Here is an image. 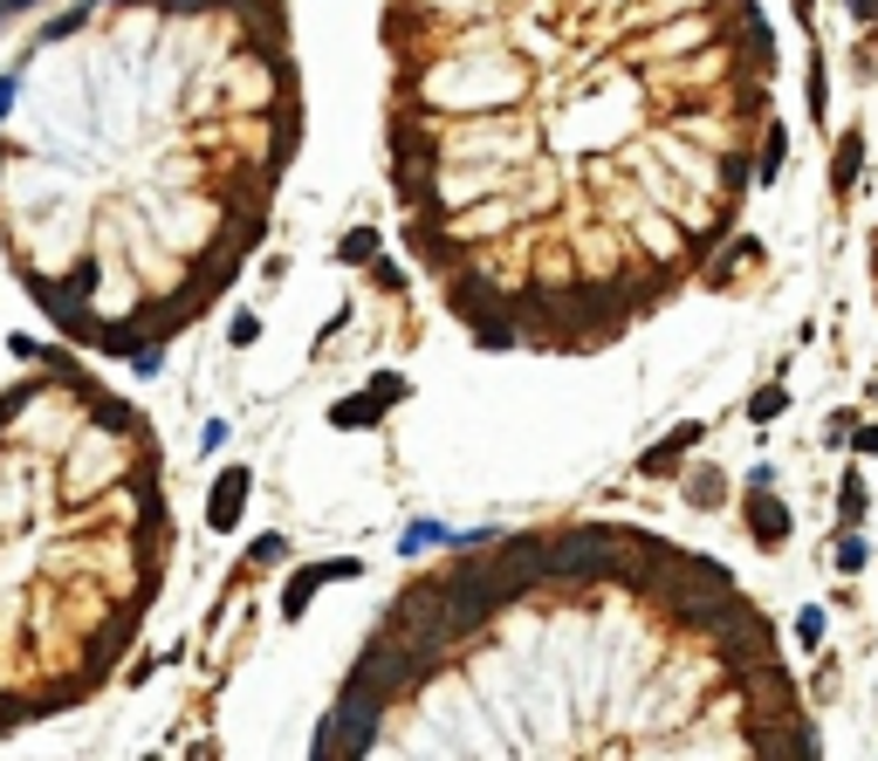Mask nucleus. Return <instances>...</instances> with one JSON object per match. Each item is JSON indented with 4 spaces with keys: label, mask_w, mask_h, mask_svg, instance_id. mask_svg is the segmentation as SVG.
<instances>
[{
    "label": "nucleus",
    "mask_w": 878,
    "mask_h": 761,
    "mask_svg": "<svg viewBox=\"0 0 878 761\" xmlns=\"http://www.w3.org/2000/svg\"><path fill=\"white\" fill-rule=\"evenodd\" d=\"M406 248L488 350H605L714 268L755 192V0H385Z\"/></svg>",
    "instance_id": "1"
},
{
    "label": "nucleus",
    "mask_w": 878,
    "mask_h": 761,
    "mask_svg": "<svg viewBox=\"0 0 878 761\" xmlns=\"http://www.w3.org/2000/svg\"><path fill=\"white\" fill-rule=\"evenodd\" d=\"M302 151L289 0H76L0 76V254L76 343L158 364Z\"/></svg>",
    "instance_id": "2"
},
{
    "label": "nucleus",
    "mask_w": 878,
    "mask_h": 761,
    "mask_svg": "<svg viewBox=\"0 0 878 761\" xmlns=\"http://www.w3.org/2000/svg\"><path fill=\"white\" fill-rule=\"evenodd\" d=\"M316 754H817V734L714 555L577 522L419 570Z\"/></svg>",
    "instance_id": "3"
},
{
    "label": "nucleus",
    "mask_w": 878,
    "mask_h": 761,
    "mask_svg": "<svg viewBox=\"0 0 878 761\" xmlns=\"http://www.w3.org/2000/svg\"><path fill=\"white\" fill-rule=\"evenodd\" d=\"M0 391V741L110 687L172 570L166 453L76 357Z\"/></svg>",
    "instance_id": "4"
},
{
    "label": "nucleus",
    "mask_w": 878,
    "mask_h": 761,
    "mask_svg": "<svg viewBox=\"0 0 878 761\" xmlns=\"http://www.w3.org/2000/svg\"><path fill=\"white\" fill-rule=\"evenodd\" d=\"M248 494H255V473L248 467H227L220 480H213V494H207V529H241V508H248Z\"/></svg>",
    "instance_id": "5"
},
{
    "label": "nucleus",
    "mask_w": 878,
    "mask_h": 761,
    "mask_svg": "<svg viewBox=\"0 0 878 761\" xmlns=\"http://www.w3.org/2000/svg\"><path fill=\"white\" fill-rule=\"evenodd\" d=\"M748 535H755V549H782L789 542V508L769 494V480H755V488H748Z\"/></svg>",
    "instance_id": "6"
},
{
    "label": "nucleus",
    "mask_w": 878,
    "mask_h": 761,
    "mask_svg": "<svg viewBox=\"0 0 878 761\" xmlns=\"http://www.w3.org/2000/svg\"><path fill=\"white\" fill-rule=\"evenodd\" d=\"M700 432H707L700 419H680V425H672V432L659 439V447H646V460H638V473H652V480H659V473H672V467H680V460H687V453L700 447Z\"/></svg>",
    "instance_id": "7"
},
{
    "label": "nucleus",
    "mask_w": 878,
    "mask_h": 761,
    "mask_svg": "<svg viewBox=\"0 0 878 761\" xmlns=\"http://www.w3.org/2000/svg\"><path fill=\"white\" fill-rule=\"evenodd\" d=\"M343 577H357V563H316V570H302V577L282 590V611H289V618H302V604H309V597L323 590V583H343Z\"/></svg>",
    "instance_id": "8"
},
{
    "label": "nucleus",
    "mask_w": 878,
    "mask_h": 761,
    "mask_svg": "<svg viewBox=\"0 0 878 761\" xmlns=\"http://www.w3.org/2000/svg\"><path fill=\"white\" fill-rule=\"evenodd\" d=\"M858 158H865V131H845V138H837V166H830V179H837V199H851Z\"/></svg>",
    "instance_id": "9"
},
{
    "label": "nucleus",
    "mask_w": 878,
    "mask_h": 761,
    "mask_svg": "<svg viewBox=\"0 0 878 761\" xmlns=\"http://www.w3.org/2000/svg\"><path fill=\"white\" fill-rule=\"evenodd\" d=\"M721 501H728V473L721 467H700L687 480V508H721Z\"/></svg>",
    "instance_id": "10"
},
{
    "label": "nucleus",
    "mask_w": 878,
    "mask_h": 761,
    "mask_svg": "<svg viewBox=\"0 0 878 761\" xmlns=\"http://www.w3.org/2000/svg\"><path fill=\"white\" fill-rule=\"evenodd\" d=\"M385 419V398L378 391H357V398H343V405L330 412V425H378Z\"/></svg>",
    "instance_id": "11"
},
{
    "label": "nucleus",
    "mask_w": 878,
    "mask_h": 761,
    "mask_svg": "<svg viewBox=\"0 0 878 761\" xmlns=\"http://www.w3.org/2000/svg\"><path fill=\"white\" fill-rule=\"evenodd\" d=\"M865 508H871V494H865V480H858V473H845V488H837V514H845V522L858 529V522H865Z\"/></svg>",
    "instance_id": "12"
},
{
    "label": "nucleus",
    "mask_w": 878,
    "mask_h": 761,
    "mask_svg": "<svg viewBox=\"0 0 878 761\" xmlns=\"http://www.w3.org/2000/svg\"><path fill=\"white\" fill-rule=\"evenodd\" d=\"M782 405H789V391H782V384H762V391L748 398V419H755V425H769V419H782Z\"/></svg>",
    "instance_id": "13"
},
{
    "label": "nucleus",
    "mask_w": 878,
    "mask_h": 761,
    "mask_svg": "<svg viewBox=\"0 0 878 761\" xmlns=\"http://www.w3.org/2000/svg\"><path fill=\"white\" fill-rule=\"evenodd\" d=\"M337 261H378V233H371V227H357V233H343V248H337Z\"/></svg>",
    "instance_id": "14"
},
{
    "label": "nucleus",
    "mask_w": 878,
    "mask_h": 761,
    "mask_svg": "<svg viewBox=\"0 0 878 761\" xmlns=\"http://www.w3.org/2000/svg\"><path fill=\"white\" fill-rule=\"evenodd\" d=\"M796 645H804V652H817V645H824V611H817V604H810L804 618H796Z\"/></svg>",
    "instance_id": "15"
},
{
    "label": "nucleus",
    "mask_w": 878,
    "mask_h": 761,
    "mask_svg": "<svg viewBox=\"0 0 878 761\" xmlns=\"http://www.w3.org/2000/svg\"><path fill=\"white\" fill-rule=\"evenodd\" d=\"M837 570H845V577H858V570H865V542H858V535L837 542Z\"/></svg>",
    "instance_id": "16"
},
{
    "label": "nucleus",
    "mask_w": 878,
    "mask_h": 761,
    "mask_svg": "<svg viewBox=\"0 0 878 761\" xmlns=\"http://www.w3.org/2000/svg\"><path fill=\"white\" fill-rule=\"evenodd\" d=\"M282 549H289V542H282V535H261V542H255V549H248V563H275V555H282Z\"/></svg>",
    "instance_id": "17"
},
{
    "label": "nucleus",
    "mask_w": 878,
    "mask_h": 761,
    "mask_svg": "<svg viewBox=\"0 0 878 761\" xmlns=\"http://www.w3.org/2000/svg\"><path fill=\"white\" fill-rule=\"evenodd\" d=\"M371 391H378V398H406V378H398V371H378Z\"/></svg>",
    "instance_id": "18"
},
{
    "label": "nucleus",
    "mask_w": 878,
    "mask_h": 761,
    "mask_svg": "<svg viewBox=\"0 0 878 761\" xmlns=\"http://www.w3.org/2000/svg\"><path fill=\"white\" fill-rule=\"evenodd\" d=\"M845 14H851L858 28H871V21H878V0H845Z\"/></svg>",
    "instance_id": "19"
},
{
    "label": "nucleus",
    "mask_w": 878,
    "mask_h": 761,
    "mask_svg": "<svg viewBox=\"0 0 878 761\" xmlns=\"http://www.w3.org/2000/svg\"><path fill=\"white\" fill-rule=\"evenodd\" d=\"M378 289H406V268H398V261H378Z\"/></svg>",
    "instance_id": "20"
},
{
    "label": "nucleus",
    "mask_w": 878,
    "mask_h": 761,
    "mask_svg": "<svg viewBox=\"0 0 878 761\" xmlns=\"http://www.w3.org/2000/svg\"><path fill=\"white\" fill-rule=\"evenodd\" d=\"M255 337H261V323H255V316H233V343H241V350H248Z\"/></svg>",
    "instance_id": "21"
},
{
    "label": "nucleus",
    "mask_w": 878,
    "mask_h": 761,
    "mask_svg": "<svg viewBox=\"0 0 878 761\" xmlns=\"http://www.w3.org/2000/svg\"><path fill=\"white\" fill-rule=\"evenodd\" d=\"M28 8H42V0H0V28H8L14 14H28Z\"/></svg>",
    "instance_id": "22"
},
{
    "label": "nucleus",
    "mask_w": 878,
    "mask_h": 761,
    "mask_svg": "<svg viewBox=\"0 0 878 761\" xmlns=\"http://www.w3.org/2000/svg\"><path fill=\"white\" fill-rule=\"evenodd\" d=\"M851 447H858V453H878V425H858V432H851Z\"/></svg>",
    "instance_id": "23"
},
{
    "label": "nucleus",
    "mask_w": 878,
    "mask_h": 761,
    "mask_svg": "<svg viewBox=\"0 0 878 761\" xmlns=\"http://www.w3.org/2000/svg\"><path fill=\"white\" fill-rule=\"evenodd\" d=\"M796 21H810V0H796Z\"/></svg>",
    "instance_id": "24"
}]
</instances>
